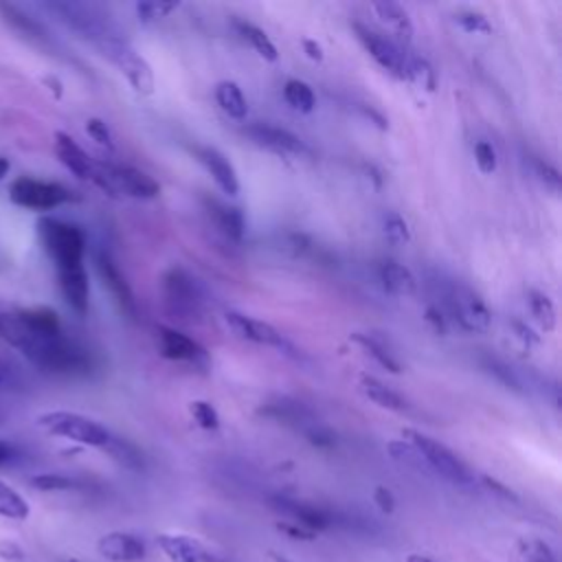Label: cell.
<instances>
[{
	"label": "cell",
	"mask_w": 562,
	"mask_h": 562,
	"mask_svg": "<svg viewBox=\"0 0 562 562\" xmlns=\"http://www.w3.org/2000/svg\"><path fill=\"white\" fill-rule=\"evenodd\" d=\"M303 50H305V55L312 59V61H323V46L318 44V42H314V40H303Z\"/></svg>",
	"instance_id": "cell-51"
},
{
	"label": "cell",
	"mask_w": 562,
	"mask_h": 562,
	"mask_svg": "<svg viewBox=\"0 0 562 562\" xmlns=\"http://www.w3.org/2000/svg\"><path fill=\"white\" fill-rule=\"evenodd\" d=\"M37 426L44 428L48 435L70 439L81 446H92V448H105L110 441V430L101 426L99 422L70 413V411H50L37 417Z\"/></svg>",
	"instance_id": "cell-7"
},
{
	"label": "cell",
	"mask_w": 562,
	"mask_h": 562,
	"mask_svg": "<svg viewBox=\"0 0 562 562\" xmlns=\"http://www.w3.org/2000/svg\"><path fill=\"white\" fill-rule=\"evenodd\" d=\"M193 151H195V158L204 165V169L211 173V178L224 193H228V195L239 193L237 171L220 149H215L211 145H198Z\"/></svg>",
	"instance_id": "cell-18"
},
{
	"label": "cell",
	"mask_w": 562,
	"mask_h": 562,
	"mask_svg": "<svg viewBox=\"0 0 562 562\" xmlns=\"http://www.w3.org/2000/svg\"><path fill=\"white\" fill-rule=\"evenodd\" d=\"M233 29L237 31V35H239L241 40H246V42L255 48V53H257L259 57H263L266 61H277V57H279L277 46L272 44V40H270L259 26H255V24L248 22V20L235 18V20H233Z\"/></svg>",
	"instance_id": "cell-28"
},
{
	"label": "cell",
	"mask_w": 562,
	"mask_h": 562,
	"mask_svg": "<svg viewBox=\"0 0 562 562\" xmlns=\"http://www.w3.org/2000/svg\"><path fill=\"white\" fill-rule=\"evenodd\" d=\"M373 501H375V505H378L384 514H391V512L395 509V496H393V492L386 490V487H375Z\"/></svg>",
	"instance_id": "cell-48"
},
{
	"label": "cell",
	"mask_w": 562,
	"mask_h": 562,
	"mask_svg": "<svg viewBox=\"0 0 562 562\" xmlns=\"http://www.w3.org/2000/svg\"><path fill=\"white\" fill-rule=\"evenodd\" d=\"M90 180H94L108 195L125 193L138 200H151L160 193V184L149 173L130 165L94 162Z\"/></svg>",
	"instance_id": "cell-5"
},
{
	"label": "cell",
	"mask_w": 562,
	"mask_h": 562,
	"mask_svg": "<svg viewBox=\"0 0 562 562\" xmlns=\"http://www.w3.org/2000/svg\"><path fill=\"white\" fill-rule=\"evenodd\" d=\"M31 485L42 492H64V490L79 487V483L75 479L64 476V474H37L31 479Z\"/></svg>",
	"instance_id": "cell-39"
},
{
	"label": "cell",
	"mask_w": 562,
	"mask_h": 562,
	"mask_svg": "<svg viewBox=\"0 0 562 562\" xmlns=\"http://www.w3.org/2000/svg\"><path fill=\"white\" fill-rule=\"evenodd\" d=\"M378 274H380L384 290L395 296H413L417 292L415 274L406 266H402L393 259H384L378 268Z\"/></svg>",
	"instance_id": "cell-24"
},
{
	"label": "cell",
	"mask_w": 562,
	"mask_h": 562,
	"mask_svg": "<svg viewBox=\"0 0 562 562\" xmlns=\"http://www.w3.org/2000/svg\"><path fill=\"white\" fill-rule=\"evenodd\" d=\"M224 318H226L228 327L237 336H241L244 340H250V342H257V345H266V347H274V349H281V351L292 349L290 342L283 338V334L279 329H274L266 321L252 318V316L241 314V312H226Z\"/></svg>",
	"instance_id": "cell-14"
},
{
	"label": "cell",
	"mask_w": 562,
	"mask_h": 562,
	"mask_svg": "<svg viewBox=\"0 0 562 562\" xmlns=\"http://www.w3.org/2000/svg\"><path fill=\"white\" fill-rule=\"evenodd\" d=\"M483 483H485V487H490V490H494L496 494H501V496H505V498H512V501H516V494L507 487V485H503L501 481H496V479H490V476H483Z\"/></svg>",
	"instance_id": "cell-50"
},
{
	"label": "cell",
	"mask_w": 562,
	"mask_h": 562,
	"mask_svg": "<svg viewBox=\"0 0 562 562\" xmlns=\"http://www.w3.org/2000/svg\"><path fill=\"white\" fill-rule=\"evenodd\" d=\"M204 209L224 237H228L233 241H241V237L246 233V220L237 206H231L215 198H204Z\"/></svg>",
	"instance_id": "cell-23"
},
{
	"label": "cell",
	"mask_w": 562,
	"mask_h": 562,
	"mask_svg": "<svg viewBox=\"0 0 562 562\" xmlns=\"http://www.w3.org/2000/svg\"><path fill=\"white\" fill-rule=\"evenodd\" d=\"M270 558H272L274 562H292V560H288V558H283V555H279V553H274V551H270Z\"/></svg>",
	"instance_id": "cell-57"
},
{
	"label": "cell",
	"mask_w": 562,
	"mask_h": 562,
	"mask_svg": "<svg viewBox=\"0 0 562 562\" xmlns=\"http://www.w3.org/2000/svg\"><path fill=\"white\" fill-rule=\"evenodd\" d=\"M22 382L15 375V371L0 360V391H20Z\"/></svg>",
	"instance_id": "cell-46"
},
{
	"label": "cell",
	"mask_w": 562,
	"mask_h": 562,
	"mask_svg": "<svg viewBox=\"0 0 562 562\" xmlns=\"http://www.w3.org/2000/svg\"><path fill=\"white\" fill-rule=\"evenodd\" d=\"M97 270L103 279V283L108 285V290L112 292V296L116 299V303L121 305L123 312H127L130 316L136 314V303H134V294L130 283L125 281V277L121 274V270L116 268V263L112 261V257L108 252H99L97 255Z\"/></svg>",
	"instance_id": "cell-22"
},
{
	"label": "cell",
	"mask_w": 562,
	"mask_h": 562,
	"mask_svg": "<svg viewBox=\"0 0 562 562\" xmlns=\"http://www.w3.org/2000/svg\"><path fill=\"white\" fill-rule=\"evenodd\" d=\"M351 26L356 31V37L364 46V50L373 57V61L382 70H386L395 79L408 81V53H404V48L397 42H393L391 37L380 35L378 31L369 29L367 24L353 22Z\"/></svg>",
	"instance_id": "cell-11"
},
{
	"label": "cell",
	"mask_w": 562,
	"mask_h": 562,
	"mask_svg": "<svg viewBox=\"0 0 562 562\" xmlns=\"http://www.w3.org/2000/svg\"><path fill=\"white\" fill-rule=\"evenodd\" d=\"M156 334H158V349L162 358L176 360V362L206 364V351L187 334L167 325L156 327Z\"/></svg>",
	"instance_id": "cell-16"
},
{
	"label": "cell",
	"mask_w": 562,
	"mask_h": 562,
	"mask_svg": "<svg viewBox=\"0 0 562 562\" xmlns=\"http://www.w3.org/2000/svg\"><path fill=\"white\" fill-rule=\"evenodd\" d=\"M382 228H384V237L393 244V246H404L411 241V228L406 224V220L395 213V211H389L382 220Z\"/></svg>",
	"instance_id": "cell-36"
},
{
	"label": "cell",
	"mask_w": 562,
	"mask_h": 562,
	"mask_svg": "<svg viewBox=\"0 0 562 562\" xmlns=\"http://www.w3.org/2000/svg\"><path fill=\"white\" fill-rule=\"evenodd\" d=\"M483 367H485L501 384H505L507 389H512V391H516V393H522V391H525L520 375H518L509 364H505L503 360H498V358H483Z\"/></svg>",
	"instance_id": "cell-37"
},
{
	"label": "cell",
	"mask_w": 562,
	"mask_h": 562,
	"mask_svg": "<svg viewBox=\"0 0 562 562\" xmlns=\"http://www.w3.org/2000/svg\"><path fill=\"white\" fill-rule=\"evenodd\" d=\"M158 547L169 562H228L222 553L184 533H160Z\"/></svg>",
	"instance_id": "cell-13"
},
{
	"label": "cell",
	"mask_w": 562,
	"mask_h": 562,
	"mask_svg": "<svg viewBox=\"0 0 562 562\" xmlns=\"http://www.w3.org/2000/svg\"><path fill=\"white\" fill-rule=\"evenodd\" d=\"M474 162H476L481 173H494L496 165H498L494 145L487 143V140H476L474 143Z\"/></svg>",
	"instance_id": "cell-41"
},
{
	"label": "cell",
	"mask_w": 562,
	"mask_h": 562,
	"mask_svg": "<svg viewBox=\"0 0 562 562\" xmlns=\"http://www.w3.org/2000/svg\"><path fill=\"white\" fill-rule=\"evenodd\" d=\"M68 29L79 33L83 40L90 44L119 33L114 24L92 4H81V2H50L46 4Z\"/></svg>",
	"instance_id": "cell-9"
},
{
	"label": "cell",
	"mask_w": 562,
	"mask_h": 562,
	"mask_svg": "<svg viewBox=\"0 0 562 562\" xmlns=\"http://www.w3.org/2000/svg\"><path fill=\"white\" fill-rule=\"evenodd\" d=\"M9 169H11V162L4 156H0V180L9 173Z\"/></svg>",
	"instance_id": "cell-55"
},
{
	"label": "cell",
	"mask_w": 562,
	"mask_h": 562,
	"mask_svg": "<svg viewBox=\"0 0 562 562\" xmlns=\"http://www.w3.org/2000/svg\"><path fill=\"white\" fill-rule=\"evenodd\" d=\"M15 457H18V450H15L9 441H2V439H0V468L13 463Z\"/></svg>",
	"instance_id": "cell-52"
},
{
	"label": "cell",
	"mask_w": 562,
	"mask_h": 562,
	"mask_svg": "<svg viewBox=\"0 0 562 562\" xmlns=\"http://www.w3.org/2000/svg\"><path fill=\"white\" fill-rule=\"evenodd\" d=\"M55 156L57 160L77 178L90 180L94 160L77 145V140L66 132H55Z\"/></svg>",
	"instance_id": "cell-21"
},
{
	"label": "cell",
	"mask_w": 562,
	"mask_h": 562,
	"mask_svg": "<svg viewBox=\"0 0 562 562\" xmlns=\"http://www.w3.org/2000/svg\"><path fill=\"white\" fill-rule=\"evenodd\" d=\"M0 338L42 371L57 375H83L92 369L90 353L68 338L64 329H35L18 312L0 314Z\"/></svg>",
	"instance_id": "cell-1"
},
{
	"label": "cell",
	"mask_w": 562,
	"mask_h": 562,
	"mask_svg": "<svg viewBox=\"0 0 562 562\" xmlns=\"http://www.w3.org/2000/svg\"><path fill=\"white\" fill-rule=\"evenodd\" d=\"M441 314L463 331H487L492 325V312L483 299L468 285L450 281L441 285Z\"/></svg>",
	"instance_id": "cell-3"
},
{
	"label": "cell",
	"mask_w": 562,
	"mask_h": 562,
	"mask_svg": "<svg viewBox=\"0 0 562 562\" xmlns=\"http://www.w3.org/2000/svg\"><path fill=\"white\" fill-rule=\"evenodd\" d=\"M402 435L419 452L422 461L430 470H435L441 479H446V481H450L454 485H470V483H474L472 470L448 446H443L441 441H437V439H432V437H428V435H424L419 430H413V428H406Z\"/></svg>",
	"instance_id": "cell-6"
},
{
	"label": "cell",
	"mask_w": 562,
	"mask_h": 562,
	"mask_svg": "<svg viewBox=\"0 0 562 562\" xmlns=\"http://www.w3.org/2000/svg\"><path fill=\"white\" fill-rule=\"evenodd\" d=\"M0 555L9 558V560H20L22 558V549L13 542H0Z\"/></svg>",
	"instance_id": "cell-53"
},
{
	"label": "cell",
	"mask_w": 562,
	"mask_h": 562,
	"mask_svg": "<svg viewBox=\"0 0 562 562\" xmlns=\"http://www.w3.org/2000/svg\"><path fill=\"white\" fill-rule=\"evenodd\" d=\"M527 305L531 316L536 318V323L540 325L542 331H553L558 316H555V305L553 301L540 292V290H527Z\"/></svg>",
	"instance_id": "cell-31"
},
{
	"label": "cell",
	"mask_w": 562,
	"mask_h": 562,
	"mask_svg": "<svg viewBox=\"0 0 562 562\" xmlns=\"http://www.w3.org/2000/svg\"><path fill=\"white\" fill-rule=\"evenodd\" d=\"M57 281H59V290H61L66 303L79 316H83L88 312V303H90V283H88V272H86L83 263L57 270Z\"/></svg>",
	"instance_id": "cell-19"
},
{
	"label": "cell",
	"mask_w": 562,
	"mask_h": 562,
	"mask_svg": "<svg viewBox=\"0 0 562 562\" xmlns=\"http://www.w3.org/2000/svg\"><path fill=\"white\" fill-rule=\"evenodd\" d=\"M103 450H108L112 454V459H116L121 465H125L130 470H143V454L127 439L110 437V441H108V446Z\"/></svg>",
	"instance_id": "cell-34"
},
{
	"label": "cell",
	"mask_w": 562,
	"mask_h": 562,
	"mask_svg": "<svg viewBox=\"0 0 562 562\" xmlns=\"http://www.w3.org/2000/svg\"><path fill=\"white\" fill-rule=\"evenodd\" d=\"M454 22L465 31V33H492V24L487 18L479 11H461L454 15Z\"/></svg>",
	"instance_id": "cell-42"
},
{
	"label": "cell",
	"mask_w": 562,
	"mask_h": 562,
	"mask_svg": "<svg viewBox=\"0 0 562 562\" xmlns=\"http://www.w3.org/2000/svg\"><path fill=\"white\" fill-rule=\"evenodd\" d=\"M97 551L110 562H140L147 555L145 542L127 531H110L97 540Z\"/></svg>",
	"instance_id": "cell-17"
},
{
	"label": "cell",
	"mask_w": 562,
	"mask_h": 562,
	"mask_svg": "<svg viewBox=\"0 0 562 562\" xmlns=\"http://www.w3.org/2000/svg\"><path fill=\"white\" fill-rule=\"evenodd\" d=\"M178 7H180L178 2H138L136 13L143 22H151V20H158V18H167Z\"/></svg>",
	"instance_id": "cell-43"
},
{
	"label": "cell",
	"mask_w": 562,
	"mask_h": 562,
	"mask_svg": "<svg viewBox=\"0 0 562 562\" xmlns=\"http://www.w3.org/2000/svg\"><path fill=\"white\" fill-rule=\"evenodd\" d=\"M426 321H428V325H430L437 334H443V331L448 329V325H446V316L441 314V310H439L437 305H430V307L426 310Z\"/></svg>",
	"instance_id": "cell-49"
},
{
	"label": "cell",
	"mask_w": 562,
	"mask_h": 562,
	"mask_svg": "<svg viewBox=\"0 0 562 562\" xmlns=\"http://www.w3.org/2000/svg\"><path fill=\"white\" fill-rule=\"evenodd\" d=\"M162 294L171 314L182 321H193L202 314L204 292L195 277H191L184 268H169L162 277Z\"/></svg>",
	"instance_id": "cell-8"
},
{
	"label": "cell",
	"mask_w": 562,
	"mask_h": 562,
	"mask_svg": "<svg viewBox=\"0 0 562 562\" xmlns=\"http://www.w3.org/2000/svg\"><path fill=\"white\" fill-rule=\"evenodd\" d=\"M514 327H516V331H518V338H522L525 342H536V340H538V336H536L529 327H525V325H520V323H514Z\"/></svg>",
	"instance_id": "cell-54"
},
{
	"label": "cell",
	"mask_w": 562,
	"mask_h": 562,
	"mask_svg": "<svg viewBox=\"0 0 562 562\" xmlns=\"http://www.w3.org/2000/svg\"><path fill=\"white\" fill-rule=\"evenodd\" d=\"M408 81H417L428 92H432L435 83H437L432 66L424 57H417V55H408Z\"/></svg>",
	"instance_id": "cell-38"
},
{
	"label": "cell",
	"mask_w": 562,
	"mask_h": 562,
	"mask_svg": "<svg viewBox=\"0 0 562 562\" xmlns=\"http://www.w3.org/2000/svg\"><path fill=\"white\" fill-rule=\"evenodd\" d=\"M360 391L382 408H389L395 413H402L408 408V402L397 391H393L391 386H386L384 382H380L373 375H367V373L360 375Z\"/></svg>",
	"instance_id": "cell-26"
},
{
	"label": "cell",
	"mask_w": 562,
	"mask_h": 562,
	"mask_svg": "<svg viewBox=\"0 0 562 562\" xmlns=\"http://www.w3.org/2000/svg\"><path fill=\"white\" fill-rule=\"evenodd\" d=\"M189 411H191V415H193V419L198 422L200 428L215 430L220 426V415H217L213 404H209L204 400H195V402L189 404Z\"/></svg>",
	"instance_id": "cell-40"
},
{
	"label": "cell",
	"mask_w": 562,
	"mask_h": 562,
	"mask_svg": "<svg viewBox=\"0 0 562 562\" xmlns=\"http://www.w3.org/2000/svg\"><path fill=\"white\" fill-rule=\"evenodd\" d=\"M215 101L235 121H241L248 114V103L241 94V88L235 81H220L215 86Z\"/></svg>",
	"instance_id": "cell-29"
},
{
	"label": "cell",
	"mask_w": 562,
	"mask_h": 562,
	"mask_svg": "<svg viewBox=\"0 0 562 562\" xmlns=\"http://www.w3.org/2000/svg\"><path fill=\"white\" fill-rule=\"evenodd\" d=\"M516 553L520 562H558L553 549L538 538H522L516 544Z\"/></svg>",
	"instance_id": "cell-35"
},
{
	"label": "cell",
	"mask_w": 562,
	"mask_h": 562,
	"mask_svg": "<svg viewBox=\"0 0 562 562\" xmlns=\"http://www.w3.org/2000/svg\"><path fill=\"white\" fill-rule=\"evenodd\" d=\"M86 132H88V136H90L97 145H101V147H105V149H112V147H114L112 134H110V127L105 125V121H101V119H88V121H86Z\"/></svg>",
	"instance_id": "cell-44"
},
{
	"label": "cell",
	"mask_w": 562,
	"mask_h": 562,
	"mask_svg": "<svg viewBox=\"0 0 562 562\" xmlns=\"http://www.w3.org/2000/svg\"><path fill=\"white\" fill-rule=\"evenodd\" d=\"M373 11L375 15L404 42H408L413 37V22L406 13V9L397 2L391 0H382V2H373Z\"/></svg>",
	"instance_id": "cell-27"
},
{
	"label": "cell",
	"mask_w": 562,
	"mask_h": 562,
	"mask_svg": "<svg viewBox=\"0 0 562 562\" xmlns=\"http://www.w3.org/2000/svg\"><path fill=\"white\" fill-rule=\"evenodd\" d=\"M406 562H432V560L426 558V555H419V553H411V555L406 558Z\"/></svg>",
	"instance_id": "cell-56"
},
{
	"label": "cell",
	"mask_w": 562,
	"mask_h": 562,
	"mask_svg": "<svg viewBox=\"0 0 562 562\" xmlns=\"http://www.w3.org/2000/svg\"><path fill=\"white\" fill-rule=\"evenodd\" d=\"M94 46L99 48V53L110 59L119 72L130 81V86L138 92V94H151L154 92V70L151 66L147 64V59L143 55H138L130 42L121 35V33H114V35H108L99 42H94Z\"/></svg>",
	"instance_id": "cell-4"
},
{
	"label": "cell",
	"mask_w": 562,
	"mask_h": 562,
	"mask_svg": "<svg viewBox=\"0 0 562 562\" xmlns=\"http://www.w3.org/2000/svg\"><path fill=\"white\" fill-rule=\"evenodd\" d=\"M259 413L266 415V417H272L277 422L290 424L294 428H301L303 432L310 430L316 424V417L312 415V411L307 406H303L301 402L290 400V397H274V400L266 402L259 408Z\"/></svg>",
	"instance_id": "cell-20"
},
{
	"label": "cell",
	"mask_w": 562,
	"mask_h": 562,
	"mask_svg": "<svg viewBox=\"0 0 562 562\" xmlns=\"http://www.w3.org/2000/svg\"><path fill=\"white\" fill-rule=\"evenodd\" d=\"M0 18L18 33H22L24 37L37 42V44H48V33L46 29L31 15H26L20 7L9 4V2H0Z\"/></svg>",
	"instance_id": "cell-25"
},
{
	"label": "cell",
	"mask_w": 562,
	"mask_h": 562,
	"mask_svg": "<svg viewBox=\"0 0 562 562\" xmlns=\"http://www.w3.org/2000/svg\"><path fill=\"white\" fill-rule=\"evenodd\" d=\"M277 529L283 531V533H288L292 540H312V538L316 536V533H312V531H307V529H303V527H299V525H294V522H290V520L277 522Z\"/></svg>",
	"instance_id": "cell-47"
},
{
	"label": "cell",
	"mask_w": 562,
	"mask_h": 562,
	"mask_svg": "<svg viewBox=\"0 0 562 562\" xmlns=\"http://www.w3.org/2000/svg\"><path fill=\"white\" fill-rule=\"evenodd\" d=\"M37 233L57 270L83 263L86 235L77 224L57 217H42L37 222Z\"/></svg>",
	"instance_id": "cell-2"
},
{
	"label": "cell",
	"mask_w": 562,
	"mask_h": 562,
	"mask_svg": "<svg viewBox=\"0 0 562 562\" xmlns=\"http://www.w3.org/2000/svg\"><path fill=\"white\" fill-rule=\"evenodd\" d=\"M351 342H356L367 356H371L386 371H391V373H400L402 371V364L397 362V358L389 351V347L380 338H375L371 334H360L358 331V334H351Z\"/></svg>",
	"instance_id": "cell-30"
},
{
	"label": "cell",
	"mask_w": 562,
	"mask_h": 562,
	"mask_svg": "<svg viewBox=\"0 0 562 562\" xmlns=\"http://www.w3.org/2000/svg\"><path fill=\"white\" fill-rule=\"evenodd\" d=\"M270 505L290 518V522L316 533V531H323V529H329L336 518L331 512H327L325 507H318V505H312L307 501H299V498H288V496H272L270 498Z\"/></svg>",
	"instance_id": "cell-12"
},
{
	"label": "cell",
	"mask_w": 562,
	"mask_h": 562,
	"mask_svg": "<svg viewBox=\"0 0 562 562\" xmlns=\"http://www.w3.org/2000/svg\"><path fill=\"white\" fill-rule=\"evenodd\" d=\"M9 200L22 209L50 211V209L72 200V191H68L59 182H46V180L20 176L9 187Z\"/></svg>",
	"instance_id": "cell-10"
},
{
	"label": "cell",
	"mask_w": 562,
	"mask_h": 562,
	"mask_svg": "<svg viewBox=\"0 0 562 562\" xmlns=\"http://www.w3.org/2000/svg\"><path fill=\"white\" fill-rule=\"evenodd\" d=\"M533 169H536L538 178L544 182V187H549L553 193L560 191V171L555 167H551L549 162H542V160H533Z\"/></svg>",
	"instance_id": "cell-45"
},
{
	"label": "cell",
	"mask_w": 562,
	"mask_h": 562,
	"mask_svg": "<svg viewBox=\"0 0 562 562\" xmlns=\"http://www.w3.org/2000/svg\"><path fill=\"white\" fill-rule=\"evenodd\" d=\"M31 507L22 498L20 492H15L11 485L0 481V516L11 518V520H24L29 518Z\"/></svg>",
	"instance_id": "cell-33"
},
{
	"label": "cell",
	"mask_w": 562,
	"mask_h": 562,
	"mask_svg": "<svg viewBox=\"0 0 562 562\" xmlns=\"http://www.w3.org/2000/svg\"><path fill=\"white\" fill-rule=\"evenodd\" d=\"M66 562H77V560H66Z\"/></svg>",
	"instance_id": "cell-58"
},
{
	"label": "cell",
	"mask_w": 562,
	"mask_h": 562,
	"mask_svg": "<svg viewBox=\"0 0 562 562\" xmlns=\"http://www.w3.org/2000/svg\"><path fill=\"white\" fill-rule=\"evenodd\" d=\"M257 145L274 151V154H292V156H303L310 154V147L290 130L272 125V123H250L244 130Z\"/></svg>",
	"instance_id": "cell-15"
},
{
	"label": "cell",
	"mask_w": 562,
	"mask_h": 562,
	"mask_svg": "<svg viewBox=\"0 0 562 562\" xmlns=\"http://www.w3.org/2000/svg\"><path fill=\"white\" fill-rule=\"evenodd\" d=\"M283 97H285L288 105H292L296 112L310 114L316 108V97H314L312 88L301 79H288L283 86Z\"/></svg>",
	"instance_id": "cell-32"
}]
</instances>
